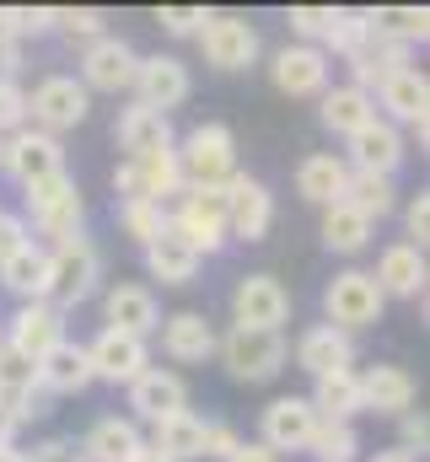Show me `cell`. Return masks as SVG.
Segmentation results:
<instances>
[{
	"label": "cell",
	"mask_w": 430,
	"mask_h": 462,
	"mask_svg": "<svg viewBox=\"0 0 430 462\" xmlns=\"http://www.w3.org/2000/svg\"><path fill=\"white\" fill-rule=\"evenodd\" d=\"M98 280H103V253L87 236H70V242L49 247V296H43L49 307H60V312L81 307L98 291Z\"/></svg>",
	"instance_id": "1"
},
{
	"label": "cell",
	"mask_w": 430,
	"mask_h": 462,
	"mask_svg": "<svg viewBox=\"0 0 430 462\" xmlns=\"http://www.w3.org/2000/svg\"><path fill=\"white\" fill-rule=\"evenodd\" d=\"M178 151V167H183V189H220L231 172H237V134L226 124H194Z\"/></svg>",
	"instance_id": "2"
},
{
	"label": "cell",
	"mask_w": 430,
	"mask_h": 462,
	"mask_svg": "<svg viewBox=\"0 0 430 462\" xmlns=\"http://www.w3.org/2000/svg\"><path fill=\"white\" fill-rule=\"evenodd\" d=\"M215 355H220V365L237 376V382H275L280 371H285V360H291V345L280 339V334H258V328H226L220 339H215Z\"/></svg>",
	"instance_id": "3"
},
{
	"label": "cell",
	"mask_w": 430,
	"mask_h": 462,
	"mask_svg": "<svg viewBox=\"0 0 430 462\" xmlns=\"http://www.w3.org/2000/svg\"><path fill=\"white\" fill-rule=\"evenodd\" d=\"M382 291H377V280L366 274V269H344V274H333L328 280V291H322V312H328V328H339V334H360V328H371L377 318H382Z\"/></svg>",
	"instance_id": "4"
},
{
	"label": "cell",
	"mask_w": 430,
	"mask_h": 462,
	"mask_svg": "<svg viewBox=\"0 0 430 462\" xmlns=\"http://www.w3.org/2000/svg\"><path fill=\"white\" fill-rule=\"evenodd\" d=\"M27 216H33V231L54 236V242H70L81 236V189L70 183V172H54L43 183H27Z\"/></svg>",
	"instance_id": "5"
},
{
	"label": "cell",
	"mask_w": 430,
	"mask_h": 462,
	"mask_svg": "<svg viewBox=\"0 0 430 462\" xmlns=\"http://www.w3.org/2000/svg\"><path fill=\"white\" fill-rule=\"evenodd\" d=\"M167 226L178 231L200 258L205 253H220L231 236H226V199H220V189H183V199H178V210L167 216Z\"/></svg>",
	"instance_id": "6"
},
{
	"label": "cell",
	"mask_w": 430,
	"mask_h": 462,
	"mask_svg": "<svg viewBox=\"0 0 430 462\" xmlns=\"http://www.w3.org/2000/svg\"><path fill=\"white\" fill-rule=\"evenodd\" d=\"M87 114H92V97H87V87H81L76 76H49V81H38L33 97H27L33 129H38V134H54V140H60L65 129H76Z\"/></svg>",
	"instance_id": "7"
},
{
	"label": "cell",
	"mask_w": 430,
	"mask_h": 462,
	"mask_svg": "<svg viewBox=\"0 0 430 462\" xmlns=\"http://www.w3.org/2000/svg\"><path fill=\"white\" fill-rule=\"evenodd\" d=\"M220 199H226V236L237 242H264L269 226H275V194L248 178V172H231L220 183Z\"/></svg>",
	"instance_id": "8"
},
{
	"label": "cell",
	"mask_w": 430,
	"mask_h": 462,
	"mask_svg": "<svg viewBox=\"0 0 430 462\" xmlns=\"http://www.w3.org/2000/svg\"><path fill=\"white\" fill-rule=\"evenodd\" d=\"M291 318V291L275 274H248L231 291V328H258V334H280V323Z\"/></svg>",
	"instance_id": "9"
},
{
	"label": "cell",
	"mask_w": 430,
	"mask_h": 462,
	"mask_svg": "<svg viewBox=\"0 0 430 462\" xmlns=\"http://www.w3.org/2000/svg\"><path fill=\"white\" fill-rule=\"evenodd\" d=\"M0 167L27 189V183H43V178L65 172V145H60L54 134L16 129V134H5V145H0Z\"/></svg>",
	"instance_id": "10"
},
{
	"label": "cell",
	"mask_w": 430,
	"mask_h": 462,
	"mask_svg": "<svg viewBox=\"0 0 430 462\" xmlns=\"http://www.w3.org/2000/svg\"><path fill=\"white\" fill-rule=\"evenodd\" d=\"M200 49L215 70H248L258 60V27L242 22V16H220L210 11L205 27H200Z\"/></svg>",
	"instance_id": "11"
},
{
	"label": "cell",
	"mask_w": 430,
	"mask_h": 462,
	"mask_svg": "<svg viewBox=\"0 0 430 462\" xmlns=\"http://www.w3.org/2000/svg\"><path fill=\"white\" fill-rule=\"evenodd\" d=\"M135 70H140V54L124 38H113V32L87 43V54H81V87L87 92H129Z\"/></svg>",
	"instance_id": "12"
},
{
	"label": "cell",
	"mask_w": 430,
	"mask_h": 462,
	"mask_svg": "<svg viewBox=\"0 0 430 462\" xmlns=\"http://www.w3.org/2000/svg\"><path fill=\"white\" fill-rule=\"evenodd\" d=\"M129 409H135V425H140V420H145V425H162V420H173V414L189 409V382H183L178 371L151 365V371H140V376L129 382Z\"/></svg>",
	"instance_id": "13"
},
{
	"label": "cell",
	"mask_w": 430,
	"mask_h": 462,
	"mask_svg": "<svg viewBox=\"0 0 430 462\" xmlns=\"http://www.w3.org/2000/svg\"><path fill=\"white\" fill-rule=\"evenodd\" d=\"M135 103L140 108H156V114H173L178 103H189V65L183 60H173V54H151V60H140V70H135Z\"/></svg>",
	"instance_id": "14"
},
{
	"label": "cell",
	"mask_w": 430,
	"mask_h": 462,
	"mask_svg": "<svg viewBox=\"0 0 430 462\" xmlns=\"http://www.w3.org/2000/svg\"><path fill=\"white\" fill-rule=\"evenodd\" d=\"M87 360H92V382H135L140 371H151V349L135 334H118V328H103L92 345H87Z\"/></svg>",
	"instance_id": "15"
},
{
	"label": "cell",
	"mask_w": 430,
	"mask_h": 462,
	"mask_svg": "<svg viewBox=\"0 0 430 462\" xmlns=\"http://www.w3.org/2000/svg\"><path fill=\"white\" fill-rule=\"evenodd\" d=\"M258 441L280 457V452H307V441H313V430H318V414H313V403L307 398H275L269 409H264V420H258Z\"/></svg>",
	"instance_id": "16"
},
{
	"label": "cell",
	"mask_w": 430,
	"mask_h": 462,
	"mask_svg": "<svg viewBox=\"0 0 430 462\" xmlns=\"http://www.w3.org/2000/svg\"><path fill=\"white\" fill-rule=\"evenodd\" d=\"M269 76L285 97H322L328 92V54L313 43H285L269 65Z\"/></svg>",
	"instance_id": "17"
},
{
	"label": "cell",
	"mask_w": 430,
	"mask_h": 462,
	"mask_svg": "<svg viewBox=\"0 0 430 462\" xmlns=\"http://www.w3.org/2000/svg\"><path fill=\"white\" fill-rule=\"evenodd\" d=\"M371 97L388 108V124H409V129L430 124V81H425V70H420V65L393 70Z\"/></svg>",
	"instance_id": "18"
},
{
	"label": "cell",
	"mask_w": 430,
	"mask_h": 462,
	"mask_svg": "<svg viewBox=\"0 0 430 462\" xmlns=\"http://www.w3.org/2000/svg\"><path fill=\"white\" fill-rule=\"evenodd\" d=\"M398 162H404V134H398V124L371 118L366 129L350 134V162H344L350 172H382V178H393Z\"/></svg>",
	"instance_id": "19"
},
{
	"label": "cell",
	"mask_w": 430,
	"mask_h": 462,
	"mask_svg": "<svg viewBox=\"0 0 430 462\" xmlns=\"http://www.w3.org/2000/svg\"><path fill=\"white\" fill-rule=\"evenodd\" d=\"M5 345L38 365L54 345H65V312L49 307V301H27V307L11 318V339H5Z\"/></svg>",
	"instance_id": "20"
},
{
	"label": "cell",
	"mask_w": 430,
	"mask_h": 462,
	"mask_svg": "<svg viewBox=\"0 0 430 462\" xmlns=\"http://www.w3.org/2000/svg\"><path fill=\"white\" fill-rule=\"evenodd\" d=\"M355 376H360V409H371V414H393L398 420L420 398V387H415V376L404 365H371V371H355Z\"/></svg>",
	"instance_id": "21"
},
{
	"label": "cell",
	"mask_w": 430,
	"mask_h": 462,
	"mask_svg": "<svg viewBox=\"0 0 430 462\" xmlns=\"http://www.w3.org/2000/svg\"><path fill=\"white\" fill-rule=\"evenodd\" d=\"M103 318H108V328L135 334V339H151L162 328V307H156V296L145 285H113L103 296Z\"/></svg>",
	"instance_id": "22"
},
{
	"label": "cell",
	"mask_w": 430,
	"mask_h": 462,
	"mask_svg": "<svg viewBox=\"0 0 430 462\" xmlns=\"http://www.w3.org/2000/svg\"><path fill=\"white\" fill-rule=\"evenodd\" d=\"M296 365L318 382V376H333V371H350L355 365V339L350 334H339V328H328V323H318V328H307L302 339H296Z\"/></svg>",
	"instance_id": "23"
},
{
	"label": "cell",
	"mask_w": 430,
	"mask_h": 462,
	"mask_svg": "<svg viewBox=\"0 0 430 462\" xmlns=\"http://www.w3.org/2000/svg\"><path fill=\"white\" fill-rule=\"evenodd\" d=\"M167 145H173V118L167 114L140 108V103H129L118 114V151H124V162H140V156L167 151Z\"/></svg>",
	"instance_id": "24"
},
{
	"label": "cell",
	"mask_w": 430,
	"mask_h": 462,
	"mask_svg": "<svg viewBox=\"0 0 430 462\" xmlns=\"http://www.w3.org/2000/svg\"><path fill=\"white\" fill-rule=\"evenodd\" d=\"M425 274H430L425 253H420L415 242H393V247L377 258V274H371V280H377V291H382V301H388V296H420V291H425Z\"/></svg>",
	"instance_id": "25"
},
{
	"label": "cell",
	"mask_w": 430,
	"mask_h": 462,
	"mask_svg": "<svg viewBox=\"0 0 430 462\" xmlns=\"http://www.w3.org/2000/svg\"><path fill=\"white\" fill-rule=\"evenodd\" d=\"M156 334H162L167 360H178V365H200V360L215 355V328L200 318V312H173V318H162Z\"/></svg>",
	"instance_id": "26"
},
{
	"label": "cell",
	"mask_w": 430,
	"mask_h": 462,
	"mask_svg": "<svg viewBox=\"0 0 430 462\" xmlns=\"http://www.w3.org/2000/svg\"><path fill=\"white\" fill-rule=\"evenodd\" d=\"M205 430H210V420H200L194 409H183V414L151 425V441L145 447L167 462H194V457H205Z\"/></svg>",
	"instance_id": "27"
},
{
	"label": "cell",
	"mask_w": 430,
	"mask_h": 462,
	"mask_svg": "<svg viewBox=\"0 0 430 462\" xmlns=\"http://www.w3.org/2000/svg\"><path fill=\"white\" fill-rule=\"evenodd\" d=\"M409 65V49H398V43H388L382 32H366V43L350 54V87H360V92H371V87H382L393 70H404Z\"/></svg>",
	"instance_id": "28"
},
{
	"label": "cell",
	"mask_w": 430,
	"mask_h": 462,
	"mask_svg": "<svg viewBox=\"0 0 430 462\" xmlns=\"http://www.w3.org/2000/svg\"><path fill=\"white\" fill-rule=\"evenodd\" d=\"M92 387V360H87V345H54L43 360H38V393H81Z\"/></svg>",
	"instance_id": "29"
},
{
	"label": "cell",
	"mask_w": 430,
	"mask_h": 462,
	"mask_svg": "<svg viewBox=\"0 0 430 462\" xmlns=\"http://www.w3.org/2000/svg\"><path fill=\"white\" fill-rule=\"evenodd\" d=\"M344 183H350V167H344V156H333V151L307 156V162L296 167V194H302L307 205H322V210L344 199Z\"/></svg>",
	"instance_id": "30"
},
{
	"label": "cell",
	"mask_w": 430,
	"mask_h": 462,
	"mask_svg": "<svg viewBox=\"0 0 430 462\" xmlns=\"http://www.w3.org/2000/svg\"><path fill=\"white\" fill-rule=\"evenodd\" d=\"M140 447H145L140 425L108 414V420H98V425L87 430V441H81V462H129Z\"/></svg>",
	"instance_id": "31"
},
{
	"label": "cell",
	"mask_w": 430,
	"mask_h": 462,
	"mask_svg": "<svg viewBox=\"0 0 430 462\" xmlns=\"http://www.w3.org/2000/svg\"><path fill=\"white\" fill-rule=\"evenodd\" d=\"M0 285L27 307V301H43L49 296V247H38V242H27L16 258H5L0 263Z\"/></svg>",
	"instance_id": "32"
},
{
	"label": "cell",
	"mask_w": 430,
	"mask_h": 462,
	"mask_svg": "<svg viewBox=\"0 0 430 462\" xmlns=\"http://www.w3.org/2000/svg\"><path fill=\"white\" fill-rule=\"evenodd\" d=\"M200 263H205V258H200V253H194V247H189L173 226L145 247V269H151L162 285H189V280L200 274Z\"/></svg>",
	"instance_id": "33"
},
{
	"label": "cell",
	"mask_w": 430,
	"mask_h": 462,
	"mask_svg": "<svg viewBox=\"0 0 430 462\" xmlns=\"http://www.w3.org/2000/svg\"><path fill=\"white\" fill-rule=\"evenodd\" d=\"M377 118V97L371 92H360V87H328L322 92V129H333V134H355V129H366Z\"/></svg>",
	"instance_id": "34"
},
{
	"label": "cell",
	"mask_w": 430,
	"mask_h": 462,
	"mask_svg": "<svg viewBox=\"0 0 430 462\" xmlns=\"http://www.w3.org/2000/svg\"><path fill=\"white\" fill-rule=\"evenodd\" d=\"M307 403H313V414H318V420H339V425H350L355 414H366V409H360V376H355V371L318 376Z\"/></svg>",
	"instance_id": "35"
},
{
	"label": "cell",
	"mask_w": 430,
	"mask_h": 462,
	"mask_svg": "<svg viewBox=\"0 0 430 462\" xmlns=\"http://www.w3.org/2000/svg\"><path fill=\"white\" fill-rule=\"evenodd\" d=\"M344 205L360 210V216L377 226L382 216L398 210V189H393V178H382V172H350V183H344Z\"/></svg>",
	"instance_id": "36"
},
{
	"label": "cell",
	"mask_w": 430,
	"mask_h": 462,
	"mask_svg": "<svg viewBox=\"0 0 430 462\" xmlns=\"http://www.w3.org/2000/svg\"><path fill=\"white\" fill-rule=\"evenodd\" d=\"M366 22H371V32H382V38L398 43V49L430 38V11L425 5H382V11H366Z\"/></svg>",
	"instance_id": "37"
},
{
	"label": "cell",
	"mask_w": 430,
	"mask_h": 462,
	"mask_svg": "<svg viewBox=\"0 0 430 462\" xmlns=\"http://www.w3.org/2000/svg\"><path fill=\"white\" fill-rule=\"evenodd\" d=\"M371 231L377 226H371L360 210H350L344 199L322 210V247H328V253H360V247L371 242Z\"/></svg>",
	"instance_id": "38"
},
{
	"label": "cell",
	"mask_w": 430,
	"mask_h": 462,
	"mask_svg": "<svg viewBox=\"0 0 430 462\" xmlns=\"http://www.w3.org/2000/svg\"><path fill=\"white\" fill-rule=\"evenodd\" d=\"M118 226H124L129 242L151 247V242L167 231V210H162V205H151V199H124V205H118Z\"/></svg>",
	"instance_id": "39"
},
{
	"label": "cell",
	"mask_w": 430,
	"mask_h": 462,
	"mask_svg": "<svg viewBox=\"0 0 430 462\" xmlns=\"http://www.w3.org/2000/svg\"><path fill=\"white\" fill-rule=\"evenodd\" d=\"M307 452H313L318 462H355V452H360V436H355V425H339V420H318V430H313Z\"/></svg>",
	"instance_id": "40"
},
{
	"label": "cell",
	"mask_w": 430,
	"mask_h": 462,
	"mask_svg": "<svg viewBox=\"0 0 430 462\" xmlns=\"http://www.w3.org/2000/svg\"><path fill=\"white\" fill-rule=\"evenodd\" d=\"M366 32H371V22H366V11H339L333 5V22H328V32H322V54H355L360 43H366Z\"/></svg>",
	"instance_id": "41"
},
{
	"label": "cell",
	"mask_w": 430,
	"mask_h": 462,
	"mask_svg": "<svg viewBox=\"0 0 430 462\" xmlns=\"http://www.w3.org/2000/svg\"><path fill=\"white\" fill-rule=\"evenodd\" d=\"M291 32L302 38V43H313L318 49L322 43V32H328V22H333V5H291Z\"/></svg>",
	"instance_id": "42"
},
{
	"label": "cell",
	"mask_w": 430,
	"mask_h": 462,
	"mask_svg": "<svg viewBox=\"0 0 430 462\" xmlns=\"http://www.w3.org/2000/svg\"><path fill=\"white\" fill-rule=\"evenodd\" d=\"M22 124H27V92H22V81L0 76V140L16 134Z\"/></svg>",
	"instance_id": "43"
},
{
	"label": "cell",
	"mask_w": 430,
	"mask_h": 462,
	"mask_svg": "<svg viewBox=\"0 0 430 462\" xmlns=\"http://www.w3.org/2000/svg\"><path fill=\"white\" fill-rule=\"evenodd\" d=\"M5 22H11L16 38H27V32H49V27H60V11H54V5H5Z\"/></svg>",
	"instance_id": "44"
},
{
	"label": "cell",
	"mask_w": 430,
	"mask_h": 462,
	"mask_svg": "<svg viewBox=\"0 0 430 462\" xmlns=\"http://www.w3.org/2000/svg\"><path fill=\"white\" fill-rule=\"evenodd\" d=\"M205 5H162L156 11V22H162V32H173V38H200V27H205Z\"/></svg>",
	"instance_id": "45"
},
{
	"label": "cell",
	"mask_w": 430,
	"mask_h": 462,
	"mask_svg": "<svg viewBox=\"0 0 430 462\" xmlns=\"http://www.w3.org/2000/svg\"><path fill=\"white\" fill-rule=\"evenodd\" d=\"M103 11L98 5H70V11H60V27L70 32V38H81V43H98L103 38Z\"/></svg>",
	"instance_id": "46"
},
{
	"label": "cell",
	"mask_w": 430,
	"mask_h": 462,
	"mask_svg": "<svg viewBox=\"0 0 430 462\" xmlns=\"http://www.w3.org/2000/svg\"><path fill=\"white\" fill-rule=\"evenodd\" d=\"M27 242H33L27 221H22V216H11V210H0V263H5V258H16Z\"/></svg>",
	"instance_id": "47"
},
{
	"label": "cell",
	"mask_w": 430,
	"mask_h": 462,
	"mask_svg": "<svg viewBox=\"0 0 430 462\" xmlns=\"http://www.w3.org/2000/svg\"><path fill=\"white\" fill-rule=\"evenodd\" d=\"M16 70H22V38L11 32L5 5H0V76H11V81H16Z\"/></svg>",
	"instance_id": "48"
},
{
	"label": "cell",
	"mask_w": 430,
	"mask_h": 462,
	"mask_svg": "<svg viewBox=\"0 0 430 462\" xmlns=\"http://www.w3.org/2000/svg\"><path fill=\"white\" fill-rule=\"evenodd\" d=\"M242 447V436L231 430V425H220V420H210V430H205V457H215V462H226L231 452Z\"/></svg>",
	"instance_id": "49"
},
{
	"label": "cell",
	"mask_w": 430,
	"mask_h": 462,
	"mask_svg": "<svg viewBox=\"0 0 430 462\" xmlns=\"http://www.w3.org/2000/svg\"><path fill=\"white\" fill-rule=\"evenodd\" d=\"M398 425H404V441H398V447H404L409 457H415V452H425V441H430V420H425V414H415V409H409V414H398Z\"/></svg>",
	"instance_id": "50"
},
{
	"label": "cell",
	"mask_w": 430,
	"mask_h": 462,
	"mask_svg": "<svg viewBox=\"0 0 430 462\" xmlns=\"http://www.w3.org/2000/svg\"><path fill=\"white\" fill-rule=\"evenodd\" d=\"M404 221H409V236H420L415 247L425 253V236H430V194H415V199L404 205Z\"/></svg>",
	"instance_id": "51"
},
{
	"label": "cell",
	"mask_w": 430,
	"mask_h": 462,
	"mask_svg": "<svg viewBox=\"0 0 430 462\" xmlns=\"http://www.w3.org/2000/svg\"><path fill=\"white\" fill-rule=\"evenodd\" d=\"M27 462H81V447L76 441H43V447H33Z\"/></svg>",
	"instance_id": "52"
},
{
	"label": "cell",
	"mask_w": 430,
	"mask_h": 462,
	"mask_svg": "<svg viewBox=\"0 0 430 462\" xmlns=\"http://www.w3.org/2000/svg\"><path fill=\"white\" fill-rule=\"evenodd\" d=\"M226 462H280V457H275L264 441H242V447H237V452H231Z\"/></svg>",
	"instance_id": "53"
},
{
	"label": "cell",
	"mask_w": 430,
	"mask_h": 462,
	"mask_svg": "<svg viewBox=\"0 0 430 462\" xmlns=\"http://www.w3.org/2000/svg\"><path fill=\"white\" fill-rule=\"evenodd\" d=\"M16 430H22V420L11 409H0V447H16Z\"/></svg>",
	"instance_id": "54"
},
{
	"label": "cell",
	"mask_w": 430,
	"mask_h": 462,
	"mask_svg": "<svg viewBox=\"0 0 430 462\" xmlns=\"http://www.w3.org/2000/svg\"><path fill=\"white\" fill-rule=\"evenodd\" d=\"M371 462H420V457H409L404 447H388V452H377V457H371Z\"/></svg>",
	"instance_id": "55"
},
{
	"label": "cell",
	"mask_w": 430,
	"mask_h": 462,
	"mask_svg": "<svg viewBox=\"0 0 430 462\" xmlns=\"http://www.w3.org/2000/svg\"><path fill=\"white\" fill-rule=\"evenodd\" d=\"M0 462H27V452H16V447H0Z\"/></svg>",
	"instance_id": "56"
},
{
	"label": "cell",
	"mask_w": 430,
	"mask_h": 462,
	"mask_svg": "<svg viewBox=\"0 0 430 462\" xmlns=\"http://www.w3.org/2000/svg\"><path fill=\"white\" fill-rule=\"evenodd\" d=\"M129 462H167V457H156L151 447H140V452H135V457H129Z\"/></svg>",
	"instance_id": "57"
},
{
	"label": "cell",
	"mask_w": 430,
	"mask_h": 462,
	"mask_svg": "<svg viewBox=\"0 0 430 462\" xmlns=\"http://www.w3.org/2000/svg\"><path fill=\"white\" fill-rule=\"evenodd\" d=\"M0 145H5V140H0Z\"/></svg>",
	"instance_id": "58"
}]
</instances>
